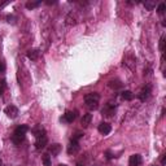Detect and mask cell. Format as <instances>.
I'll list each match as a JSON object with an SVG mask.
<instances>
[{
    "mask_svg": "<svg viewBox=\"0 0 166 166\" xmlns=\"http://www.w3.org/2000/svg\"><path fill=\"white\" fill-rule=\"evenodd\" d=\"M99 101H100V95L98 92H91L84 96V103L87 108H90V109H98Z\"/></svg>",
    "mask_w": 166,
    "mask_h": 166,
    "instance_id": "6da1fadb",
    "label": "cell"
},
{
    "mask_svg": "<svg viewBox=\"0 0 166 166\" xmlns=\"http://www.w3.org/2000/svg\"><path fill=\"white\" fill-rule=\"evenodd\" d=\"M28 130H29V127L26 126V125H21V126H18L16 130H14V134H13V136H12V140H13V143L14 144H21V142L25 139V135H26V133H28Z\"/></svg>",
    "mask_w": 166,
    "mask_h": 166,
    "instance_id": "7a4b0ae2",
    "label": "cell"
},
{
    "mask_svg": "<svg viewBox=\"0 0 166 166\" xmlns=\"http://www.w3.org/2000/svg\"><path fill=\"white\" fill-rule=\"evenodd\" d=\"M4 113L9 118H16L17 116H18V109H17V107H14V105H8L4 109Z\"/></svg>",
    "mask_w": 166,
    "mask_h": 166,
    "instance_id": "3957f363",
    "label": "cell"
},
{
    "mask_svg": "<svg viewBox=\"0 0 166 166\" xmlns=\"http://www.w3.org/2000/svg\"><path fill=\"white\" fill-rule=\"evenodd\" d=\"M142 162V157L140 154H133V156H130V158H128V166H139Z\"/></svg>",
    "mask_w": 166,
    "mask_h": 166,
    "instance_id": "277c9868",
    "label": "cell"
},
{
    "mask_svg": "<svg viewBox=\"0 0 166 166\" xmlns=\"http://www.w3.org/2000/svg\"><path fill=\"white\" fill-rule=\"evenodd\" d=\"M149 95H151V87L145 86L144 88H142L140 93H139V99H140L142 101H145L148 98H149Z\"/></svg>",
    "mask_w": 166,
    "mask_h": 166,
    "instance_id": "5b68a950",
    "label": "cell"
},
{
    "mask_svg": "<svg viewBox=\"0 0 166 166\" xmlns=\"http://www.w3.org/2000/svg\"><path fill=\"white\" fill-rule=\"evenodd\" d=\"M112 131V127L109 123H107V122H103V123L99 125V133L103 134V135H108L109 133Z\"/></svg>",
    "mask_w": 166,
    "mask_h": 166,
    "instance_id": "8992f818",
    "label": "cell"
},
{
    "mask_svg": "<svg viewBox=\"0 0 166 166\" xmlns=\"http://www.w3.org/2000/svg\"><path fill=\"white\" fill-rule=\"evenodd\" d=\"M78 151H79V143H78L77 140H72L70 142V144H69V147H68V153H77Z\"/></svg>",
    "mask_w": 166,
    "mask_h": 166,
    "instance_id": "52a82bcc",
    "label": "cell"
},
{
    "mask_svg": "<svg viewBox=\"0 0 166 166\" xmlns=\"http://www.w3.org/2000/svg\"><path fill=\"white\" fill-rule=\"evenodd\" d=\"M47 143H48L47 136L39 138V139H37V142H35V148H37V149H43V148L47 145Z\"/></svg>",
    "mask_w": 166,
    "mask_h": 166,
    "instance_id": "ba28073f",
    "label": "cell"
},
{
    "mask_svg": "<svg viewBox=\"0 0 166 166\" xmlns=\"http://www.w3.org/2000/svg\"><path fill=\"white\" fill-rule=\"evenodd\" d=\"M75 117H77L75 112H70V110H69V112H66L65 114H64V121L68 122V123H73Z\"/></svg>",
    "mask_w": 166,
    "mask_h": 166,
    "instance_id": "9c48e42d",
    "label": "cell"
},
{
    "mask_svg": "<svg viewBox=\"0 0 166 166\" xmlns=\"http://www.w3.org/2000/svg\"><path fill=\"white\" fill-rule=\"evenodd\" d=\"M33 133H34V135H35V138H37V139H39V138H43V136H46V130L43 128L42 126H37L33 130Z\"/></svg>",
    "mask_w": 166,
    "mask_h": 166,
    "instance_id": "30bf717a",
    "label": "cell"
},
{
    "mask_svg": "<svg viewBox=\"0 0 166 166\" xmlns=\"http://www.w3.org/2000/svg\"><path fill=\"white\" fill-rule=\"evenodd\" d=\"M60 151H61V145L57 144V143H56V144H52V145L48 148V152L52 153V154H58Z\"/></svg>",
    "mask_w": 166,
    "mask_h": 166,
    "instance_id": "8fae6325",
    "label": "cell"
},
{
    "mask_svg": "<svg viewBox=\"0 0 166 166\" xmlns=\"http://www.w3.org/2000/svg\"><path fill=\"white\" fill-rule=\"evenodd\" d=\"M28 57H29L30 60H37V58L39 57V51H38V49H30V51L28 52Z\"/></svg>",
    "mask_w": 166,
    "mask_h": 166,
    "instance_id": "7c38bea8",
    "label": "cell"
},
{
    "mask_svg": "<svg viewBox=\"0 0 166 166\" xmlns=\"http://www.w3.org/2000/svg\"><path fill=\"white\" fill-rule=\"evenodd\" d=\"M91 119H92V116L91 114H84L83 117H82V125H83V127H87L90 125V122H91Z\"/></svg>",
    "mask_w": 166,
    "mask_h": 166,
    "instance_id": "4fadbf2b",
    "label": "cell"
},
{
    "mask_svg": "<svg viewBox=\"0 0 166 166\" xmlns=\"http://www.w3.org/2000/svg\"><path fill=\"white\" fill-rule=\"evenodd\" d=\"M122 99L123 100H126V101H130V100H133V92L131 91H128V90H126V91H123L122 92Z\"/></svg>",
    "mask_w": 166,
    "mask_h": 166,
    "instance_id": "5bb4252c",
    "label": "cell"
},
{
    "mask_svg": "<svg viewBox=\"0 0 166 166\" xmlns=\"http://www.w3.org/2000/svg\"><path fill=\"white\" fill-rule=\"evenodd\" d=\"M42 161H43V165L44 166H51V157L48 153H44L42 156Z\"/></svg>",
    "mask_w": 166,
    "mask_h": 166,
    "instance_id": "9a60e30c",
    "label": "cell"
},
{
    "mask_svg": "<svg viewBox=\"0 0 166 166\" xmlns=\"http://www.w3.org/2000/svg\"><path fill=\"white\" fill-rule=\"evenodd\" d=\"M39 4H40V2H29V3H26V8H28V9H34V8H37Z\"/></svg>",
    "mask_w": 166,
    "mask_h": 166,
    "instance_id": "2e32d148",
    "label": "cell"
},
{
    "mask_svg": "<svg viewBox=\"0 0 166 166\" xmlns=\"http://www.w3.org/2000/svg\"><path fill=\"white\" fill-rule=\"evenodd\" d=\"M144 5H145V8H147L148 11H152L153 8L156 7V3H154V2H145Z\"/></svg>",
    "mask_w": 166,
    "mask_h": 166,
    "instance_id": "e0dca14e",
    "label": "cell"
},
{
    "mask_svg": "<svg viewBox=\"0 0 166 166\" xmlns=\"http://www.w3.org/2000/svg\"><path fill=\"white\" fill-rule=\"evenodd\" d=\"M165 8H166V5H165V3H161L158 7H157V12H158L160 14H162L163 12H165Z\"/></svg>",
    "mask_w": 166,
    "mask_h": 166,
    "instance_id": "ac0fdd59",
    "label": "cell"
},
{
    "mask_svg": "<svg viewBox=\"0 0 166 166\" xmlns=\"http://www.w3.org/2000/svg\"><path fill=\"white\" fill-rule=\"evenodd\" d=\"M5 87H7V83H5V81H2V82H0V95H3V93H4V91H5Z\"/></svg>",
    "mask_w": 166,
    "mask_h": 166,
    "instance_id": "d6986e66",
    "label": "cell"
},
{
    "mask_svg": "<svg viewBox=\"0 0 166 166\" xmlns=\"http://www.w3.org/2000/svg\"><path fill=\"white\" fill-rule=\"evenodd\" d=\"M163 49H165V38L162 37L161 40H160V51L163 52Z\"/></svg>",
    "mask_w": 166,
    "mask_h": 166,
    "instance_id": "ffe728a7",
    "label": "cell"
},
{
    "mask_svg": "<svg viewBox=\"0 0 166 166\" xmlns=\"http://www.w3.org/2000/svg\"><path fill=\"white\" fill-rule=\"evenodd\" d=\"M3 69H4V65H3L2 63H0V72H2V70H3Z\"/></svg>",
    "mask_w": 166,
    "mask_h": 166,
    "instance_id": "44dd1931",
    "label": "cell"
},
{
    "mask_svg": "<svg viewBox=\"0 0 166 166\" xmlns=\"http://www.w3.org/2000/svg\"><path fill=\"white\" fill-rule=\"evenodd\" d=\"M58 166H66V165H63V163H61V165H58Z\"/></svg>",
    "mask_w": 166,
    "mask_h": 166,
    "instance_id": "7402d4cb",
    "label": "cell"
},
{
    "mask_svg": "<svg viewBox=\"0 0 166 166\" xmlns=\"http://www.w3.org/2000/svg\"><path fill=\"white\" fill-rule=\"evenodd\" d=\"M78 166H82V165H78Z\"/></svg>",
    "mask_w": 166,
    "mask_h": 166,
    "instance_id": "603a6c76",
    "label": "cell"
}]
</instances>
